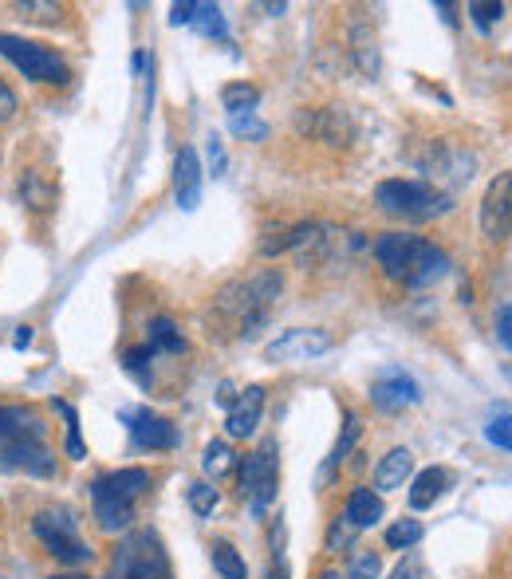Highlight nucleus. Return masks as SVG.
<instances>
[{"instance_id": "nucleus-1", "label": "nucleus", "mask_w": 512, "mask_h": 579, "mask_svg": "<svg viewBox=\"0 0 512 579\" xmlns=\"http://www.w3.org/2000/svg\"><path fill=\"white\" fill-rule=\"evenodd\" d=\"M375 260L402 288H430V284L446 280L453 268L446 249H438L434 241L414 237V233H383L375 241Z\"/></svg>"}, {"instance_id": "nucleus-2", "label": "nucleus", "mask_w": 512, "mask_h": 579, "mask_svg": "<svg viewBox=\"0 0 512 579\" xmlns=\"http://www.w3.org/2000/svg\"><path fill=\"white\" fill-rule=\"evenodd\" d=\"M284 288V276L276 268H264L253 276H241L233 284H225L213 300V312L233 327L237 339H256L264 331V323L272 316V304Z\"/></svg>"}, {"instance_id": "nucleus-3", "label": "nucleus", "mask_w": 512, "mask_h": 579, "mask_svg": "<svg viewBox=\"0 0 512 579\" xmlns=\"http://www.w3.org/2000/svg\"><path fill=\"white\" fill-rule=\"evenodd\" d=\"M375 205L386 217L410 221V225H426L438 221L453 209V197L430 182H414V178H386L375 186Z\"/></svg>"}, {"instance_id": "nucleus-4", "label": "nucleus", "mask_w": 512, "mask_h": 579, "mask_svg": "<svg viewBox=\"0 0 512 579\" xmlns=\"http://www.w3.org/2000/svg\"><path fill=\"white\" fill-rule=\"evenodd\" d=\"M0 56L16 67L24 79L40 83V87H67L71 83V67L64 64V56L48 44H36V40H24V36H12V32H0Z\"/></svg>"}, {"instance_id": "nucleus-5", "label": "nucleus", "mask_w": 512, "mask_h": 579, "mask_svg": "<svg viewBox=\"0 0 512 579\" xmlns=\"http://www.w3.org/2000/svg\"><path fill=\"white\" fill-rule=\"evenodd\" d=\"M107 579H174L170 572V556L162 548V540L146 528L127 532L111 556V572Z\"/></svg>"}, {"instance_id": "nucleus-6", "label": "nucleus", "mask_w": 512, "mask_h": 579, "mask_svg": "<svg viewBox=\"0 0 512 579\" xmlns=\"http://www.w3.org/2000/svg\"><path fill=\"white\" fill-rule=\"evenodd\" d=\"M32 536L64 564V568H87L95 560V552L87 548V540L79 536V520L71 509H44L32 516Z\"/></svg>"}, {"instance_id": "nucleus-7", "label": "nucleus", "mask_w": 512, "mask_h": 579, "mask_svg": "<svg viewBox=\"0 0 512 579\" xmlns=\"http://www.w3.org/2000/svg\"><path fill=\"white\" fill-rule=\"evenodd\" d=\"M241 497L249 501V509L256 516L268 513V505L276 501V481H280V450L276 442H264L260 450H253L241 465Z\"/></svg>"}, {"instance_id": "nucleus-8", "label": "nucleus", "mask_w": 512, "mask_h": 579, "mask_svg": "<svg viewBox=\"0 0 512 579\" xmlns=\"http://www.w3.org/2000/svg\"><path fill=\"white\" fill-rule=\"evenodd\" d=\"M0 473L56 477V453L44 446V438H0Z\"/></svg>"}, {"instance_id": "nucleus-9", "label": "nucleus", "mask_w": 512, "mask_h": 579, "mask_svg": "<svg viewBox=\"0 0 512 579\" xmlns=\"http://www.w3.org/2000/svg\"><path fill=\"white\" fill-rule=\"evenodd\" d=\"M509 229H512V178L509 174H497L493 186L485 190V201H481V233H485V241L505 245Z\"/></svg>"}, {"instance_id": "nucleus-10", "label": "nucleus", "mask_w": 512, "mask_h": 579, "mask_svg": "<svg viewBox=\"0 0 512 579\" xmlns=\"http://www.w3.org/2000/svg\"><path fill=\"white\" fill-rule=\"evenodd\" d=\"M331 335L323 331V327H292V331H284V335H276L268 347H264V355L272 359V363H292V359H316L323 351H331Z\"/></svg>"}, {"instance_id": "nucleus-11", "label": "nucleus", "mask_w": 512, "mask_h": 579, "mask_svg": "<svg viewBox=\"0 0 512 579\" xmlns=\"http://www.w3.org/2000/svg\"><path fill=\"white\" fill-rule=\"evenodd\" d=\"M123 422H127L130 438L138 450H174L182 442L178 426L154 410H123Z\"/></svg>"}, {"instance_id": "nucleus-12", "label": "nucleus", "mask_w": 512, "mask_h": 579, "mask_svg": "<svg viewBox=\"0 0 512 579\" xmlns=\"http://www.w3.org/2000/svg\"><path fill=\"white\" fill-rule=\"evenodd\" d=\"M150 489V469H115L91 481V501H123V505H138V497Z\"/></svg>"}, {"instance_id": "nucleus-13", "label": "nucleus", "mask_w": 512, "mask_h": 579, "mask_svg": "<svg viewBox=\"0 0 512 579\" xmlns=\"http://www.w3.org/2000/svg\"><path fill=\"white\" fill-rule=\"evenodd\" d=\"M418 398H422V386L414 383L410 375H402V371H386L383 379L371 383V402L383 414H398L406 406H418Z\"/></svg>"}, {"instance_id": "nucleus-14", "label": "nucleus", "mask_w": 512, "mask_h": 579, "mask_svg": "<svg viewBox=\"0 0 512 579\" xmlns=\"http://www.w3.org/2000/svg\"><path fill=\"white\" fill-rule=\"evenodd\" d=\"M264 386H245L237 398H233V406H229V414H225V430H229V438H253L256 426H260V414H264Z\"/></svg>"}, {"instance_id": "nucleus-15", "label": "nucleus", "mask_w": 512, "mask_h": 579, "mask_svg": "<svg viewBox=\"0 0 512 579\" xmlns=\"http://www.w3.org/2000/svg\"><path fill=\"white\" fill-rule=\"evenodd\" d=\"M201 158L193 146H182L178 158H174V197H178V209L193 213L201 205Z\"/></svg>"}, {"instance_id": "nucleus-16", "label": "nucleus", "mask_w": 512, "mask_h": 579, "mask_svg": "<svg viewBox=\"0 0 512 579\" xmlns=\"http://www.w3.org/2000/svg\"><path fill=\"white\" fill-rule=\"evenodd\" d=\"M434 146V154L426 158V162H418L430 178H453V182H469L473 174V154H465V150H457V146H449V142H430Z\"/></svg>"}, {"instance_id": "nucleus-17", "label": "nucleus", "mask_w": 512, "mask_h": 579, "mask_svg": "<svg viewBox=\"0 0 512 579\" xmlns=\"http://www.w3.org/2000/svg\"><path fill=\"white\" fill-rule=\"evenodd\" d=\"M386 513L383 497L371 489V485H359L351 497H347V509H343V520L355 528V532H363V528H371V524H379Z\"/></svg>"}, {"instance_id": "nucleus-18", "label": "nucleus", "mask_w": 512, "mask_h": 579, "mask_svg": "<svg viewBox=\"0 0 512 579\" xmlns=\"http://www.w3.org/2000/svg\"><path fill=\"white\" fill-rule=\"evenodd\" d=\"M0 438H48V422L32 406H0Z\"/></svg>"}, {"instance_id": "nucleus-19", "label": "nucleus", "mask_w": 512, "mask_h": 579, "mask_svg": "<svg viewBox=\"0 0 512 579\" xmlns=\"http://www.w3.org/2000/svg\"><path fill=\"white\" fill-rule=\"evenodd\" d=\"M446 489H449V469H442V465L422 469V473L410 481V509H414V513L434 509V501H442Z\"/></svg>"}, {"instance_id": "nucleus-20", "label": "nucleus", "mask_w": 512, "mask_h": 579, "mask_svg": "<svg viewBox=\"0 0 512 579\" xmlns=\"http://www.w3.org/2000/svg\"><path fill=\"white\" fill-rule=\"evenodd\" d=\"M410 473H414V453L410 450H390L379 461V469H375V493H394V489H402L406 481H410Z\"/></svg>"}, {"instance_id": "nucleus-21", "label": "nucleus", "mask_w": 512, "mask_h": 579, "mask_svg": "<svg viewBox=\"0 0 512 579\" xmlns=\"http://www.w3.org/2000/svg\"><path fill=\"white\" fill-rule=\"evenodd\" d=\"M150 335H146V347L158 355V351H166V355H186L190 351V343H186V335H182V327L170 320V316H158V320H150L146 327Z\"/></svg>"}, {"instance_id": "nucleus-22", "label": "nucleus", "mask_w": 512, "mask_h": 579, "mask_svg": "<svg viewBox=\"0 0 512 579\" xmlns=\"http://www.w3.org/2000/svg\"><path fill=\"white\" fill-rule=\"evenodd\" d=\"M237 465H241V457L233 453L229 442H209L205 450H201V469L213 477V481H221V477H229V473H237Z\"/></svg>"}, {"instance_id": "nucleus-23", "label": "nucleus", "mask_w": 512, "mask_h": 579, "mask_svg": "<svg viewBox=\"0 0 512 579\" xmlns=\"http://www.w3.org/2000/svg\"><path fill=\"white\" fill-rule=\"evenodd\" d=\"M95 505V524L103 532H127L134 524V505H123V501H91Z\"/></svg>"}, {"instance_id": "nucleus-24", "label": "nucleus", "mask_w": 512, "mask_h": 579, "mask_svg": "<svg viewBox=\"0 0 512 579\" xmlns=\"http://www.w3.org/2000/svg\"><path fill=\"white\" fill-rule=\"evenodd\" d=\"M209 556H213V568H217V572H221L225 579H249V568H245V560L237 556V548H233L229 540H213Z\"/></svg>"}, {"instance_id": "nucleus-25", "label": "nucleus", "mask_w": 512, "mask_h": 579, "mask_svg": "<svg viewBox=\"0 0 512 579\" xmlns=\"http://www.w3.org/2000/svg\"><path fill=\"white\" fill-rule=\"evenodd\" d=\"M256 103H260V91H256L253 83H229V87L221 91V107H225L229 115H249Z\"/></svg>"}, {"instance_id": "nucleus-26", "label": "nucleus", "mask_w": 512, "mask_h": 579, "mask_svg": "<svg viewBox=\"0 0 512 579\" xmlns=\"http://www.w3.org/2000/svg\"><path fill=\"white\" fill-rule=\"evenodd\" d=\"M20 197H24V205H32V209H52L56 190H52L36 170H28V174L20 178Z\"/></svg>"}, {"instance_id": "nucleus-27", "label": "nucleus", "mask_w": 512, "mask_h": 579, "mask_svg": "<svg viewBox=\"0 0 512 579\" xmlns=\"http://www.w3.org/2000/svg\"><path fill=\"white\" fill-rule=\"evenodd\" d=\"M52 406L64 414L67 422V457H71V461H83L87 450H83V438H79V414H75V406L64 402V398H52Z\"/></svg>"}, {"instance_id": "nucleus-28", "label": "nucleus", "mask_w": 512, "mask_h": 579, "mask_svg": "<svg viewBox=\"0 0 512 579\" xmlns=\"http://www.w3.org/2000/svg\"><path fill=\"white\" fill-rule=\"evenodd\" d=\"M418 540H422V524H418V520H394V524L386 528V544L398 548V552L418 548Z\"/></svg>"}, {"instance_id": "nucleus-29", "label": "nucleus", "mask_w": 512, "mask_h": 579, "mask_svg": "<svg viewBox=\"0 0 512 579\" xmlns=\"http://www.w3.org/2000/svg\"><path fill=\"white\" fill-rule=\"evenodd\" d=\"M363 438V426H359V414L355 410H347V418H343V438L335 442V450H331V465H343L351 450H355V442Z\"/></svg>"}, {"instance_id": "nucleus-30", "label": "nucleus", "mask_w": 512, "mask_h": 579, "mask_svg": "<svg viewBox=\"0 0 512 579\" xmlns=\"http://www.w3.org/2000/svg\"><path fill=\"white\" fill-rule=\"evenodd\" d=\"M379 572H383V556H379V552H367V548H355L343 579H379Z\"/></svg>"}, {"instance_id": "nucleus-31", "label": "nucleus", "mask_w": 512, "mask_h": 579, "mask_svg": "<svg viewBox=\"0 0 512 579\" xmlns=\"http://www.w3.org/2000/svg\"><path fill=\"white\" fill-rule=\"evenodd\" d=\"M193 24H197L205 36H217V40H225V36H229V24H225V16H221V8H217V4H197Z\"/></svg>"}, {"instance_id": "nucleus-32", "label": "nucleus", "mask_w": 512, "mask_h": 579, "mask_svg": "<svg viewBox=\"0 0 512 579\" xmlns=\"http://www.w3.org/2000/svg\"><path fill=\"white\" fill-rule=\"evenodd\" d=\"M150 363H154V351L142 343V347H127L123 351V367L138 379L142 386H150Z\"/></svg>"}, {"instance_id": "nucleus-33", "label": "nucleus", "mask_w": 512, "mask_h": 579, "mask_svg": "<svg viewBox=\"0 0 512 579\" xmlns=\"http://www.w3.org/2000/svg\"><path fill=\"white\" fill-rule=\"evenodd\" d=\"M186 501H190V509L197 516H209L217 505H221V493L213 489V485H205V481H197V485H190L186 489Z\"/></svg>"}, {"instance_id": "nucleus-34", "label": "nucleus", "mask_w": 512, "mask_h": 579, "mask_svg": "<svg viewBox=\"0 0 512 579\" xmlns=\"http://www.w3.org/2000/svg\"><path fill=\"white\" fill-rule=\"evenodd\" d=\"M229 130L237 138H249V142H264L268 138V123H260L253 111L249 115H229Z\"/></svg>"}, {"instance_id": "nucleus-35", "label": "nucleus", "mask_w": 512, "mask_h": 579, "mask_svg": "<svg viewBox=\"0 0 512 579\" xmlns=\"http://www.w3.org/2000/svg\"><path fill=\"white\" fill-rule=\"evenodd\" d=\"M465 12L473 16V24H477L481 32H489V28L505 16V4H477V0H473V4H465Z\"/></svg>"}, {"instance_id": "nucleus-36", "label": "nucleus", "mask_w": 512, "mask_h": 579, "mask_svg": "<svg viewBox=\"0 0 512 579\" xmlns=\"http://www.w3.org/2000/svg\"><path fill=\"white\" fill-rule=\"evenodd\" d=\"M489 442L497 446L501 453L512 450V438H509V410H501L493 422H489Z\"/></svg>"}, {"instance_id": "nucleus-37", "label": "nucleus", "mask_w": 512, "mask_h": 579, "mask_svg": "<svg viewBox=\"0 0 512 579\" xmlns=\"http://www.w3.org/2000/svg\"><path fill=\"white\" fill-rule=\"evenodd\" d=\"M16 12H32V20H56L60 4H40V0H20Z\"/></svg>"}, {"instance_id": "nucleus-38", "label": "nucleus", "mask_w": 512, "mask_h": 579, "mask_svg": "<svg viewBox=\"0 0 512 579\" xmlns=\"http://www.w3.org/2000/svg\"><path fill=\"white\" fill-rule=\"evenodd\" d=\"M351 540H355V528H351L347 520H335V524H331V532H327V548L335 552V548H347Z\"/></svg>"}, {"instance_id": "nucleus-39", "label": "nucleus", "mask_w": 512, "mask_h": 579, "mask_svg": "<svg viewBox=\"0 0 512 579\" xmlns=\"http://www.w3.org/2000/svg\"><path fill=\"white\" fill-rule=\"evenodd\" d=\"M390 579H426V568H422V560L410 552V556H406V560H402V564L390 572Z\"/></svg>"}, {"instance_id": "nucleus-40", "label": "nucleus", "mask_w": 512, "mask_h": 579, "mask_svg": "<svg viewBox=\"0 0 512 579\" xmlns=\"http://www.w3.org/2000/svg\"><path fill=\"white\" fill-rule=\"evenodd\" d=\"M16 107H20V103H16V91L0 79V123H12V119H16Z\"/></svg>"}, {"instance_id": "nucleus-41", "label": "nucleus", "mask_w": 512, "mask_h": 579, "mask_svg": "<svg viewBox=\"0 0 512 579\" xmlns=\"http://www.w3.org/2000/svg\"><path fill=\"white\" fill-rule=\"evenodd\" d=\"M497 339H501V347H505V351L512 347V308L509 304H501V308H497Z\"/></svg>"}, {"instance_id": "nucleus-42", "label": "nucleus", "mask_w": 512, "mask_h": 579, "mask_svg": "<svg viewBox=\"0 0 512 579\" xmlns=\"http://www.w3.org/2000/svg\"><path fill=\"white\" fill-rule=\"evenodd\" d=\"M209 166H213V178L225 174V150H221V138H217V134L209 138Z\"/></svg>"}, {"instance_id": "nucleus-43", "label": "nucleus", "mask_w": 512, "mask_h": 579, "mask_svg": "<svg viewBox=\"0 0 512 579\" xmlns=\"http://www.w3.org/2000/svg\"><path fill=\"white\" fill-rule=\"evenodd\" d=\"M193 16H197V4H174V8H170V24H178V28H182V24H193Z\"/></svg>"}, {"instance_id": "nucleus-44", "label": "nucleus", "mask_w": 512, "mask_h": 579, "mask_svg": "<svg viewBox=\"0 0 512 579\" xmlns=\"http://www.w3.org/2000/svg\"><path fill=\"white\" fill-rule=\"evenodd\" d=\"M12 347H16V351L32 347V327H16V339H12Z\"/></svg>"}, {"instance_id": "nucleus-45", "label": "nucleus", "mask_w": 512, "mask_h": 579, "mask_svg": "<svg viewBox=\"0 0 512 579\" xmlns=\"http://www.w3.org/2000/svg\"><path fill=\"white\" fill-rule=\"evenodd\" d=\"M233 398H237V390H233V383H221V394H217V402L229 410L233 406Z\"/></svg>"}, {"instance_id": "nucleus-46", "label": "nucleus", "mask_w": 512, "mask_h": 579, "mask_svg": "<svg viewBox=\"0 0 512 579\" xmlns=\"http://www.w3.org/2000/svg\"><path fill=\"white\" fill-rule=\"evenodd\" d=\"M320 579H343L339 572H320Z\"/></svg>"}, {"instance_id": "nucleus-47", "label": "nucleus", "mask_w": 512, "mask_h": 579, "mask_svg": "<svg viewBox=\"0 0 512 579\" xmlns=\"http://www.w3.org/2000/svg\"><path fill=\"white\" fill-rule=\"evenodd\" d=\"M48 579H87V576H48Z\"/></svg>"}]
</instances>
